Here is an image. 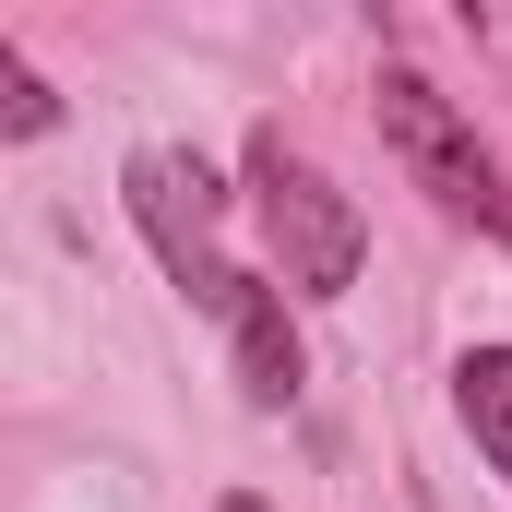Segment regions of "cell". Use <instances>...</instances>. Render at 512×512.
Instances as JSON below:
<instances>
[{
	"instance_id": "1",
	"label": "cell",
	"mask_w": 512,
	"mask_h": 512,
	"mask_svg": "<svg viewBox=\"0 0 512 512\" xmlns=\"http://www.w3.org/2000/svg\"><path fill=\"white\" fill-rule=\"evenodd\" d=\"M239 203H251L262 251H274V286L286 298H346L358 286V262H370V215L286 143V120H262L239 143Z\"/></svg>"
},
{
	"instance_id": "2",
	"label": "cell",
	"mask_w": 512,
	"mask_h": 512,
	"mask_svg": "<svg viewBox=\"0 0 512 512\" xmlns=\"http://www.w3.org/2000/svg\"><path fill=\"white\" fill-rule=\"evenodd\" d=\"M120 203H131V227H143V251L167 262V286H179L191 310L239 322V298L262 286L251 262H227V215H239V191H227L191 143H131V155H120Z\"/></svg>"
},
{
	"instance_id": "3",
	"label": "cell",
	"mask_w": 512,
	"mask_h": 512,
	"mask_svg": "<svg viewBox=\"0 0 512 512\" xmlns=\"http://www.w3.org/2000/svg\"><path fill=\"white\" fill-rule=\"evenodd\" d=\"M370 120H382L393 167H405L453 227H477L489 251H512V179H501V155L477 143V120H465L417 60H382V72H370Z\"/></svg>"
},
{
	"instance_id": "4",
	"label": "cell",
	"mask_w": 512,
	"mask_h": 512,
	"mask_svg": "<svg viewBox=\"0 0 512 512\" xmlns=\"http://www.w3.org/2000/svg\"><path fill=\"white\" fill-rule=\"evenodd\" d=\"M227 358H239V405H251V417H286V405L310 393V346H298V322H286V286H274V274L239 298Z\"/></svg>"
},
{
	"instance_id": "5",
	"label": "cell",
	"mask_w": 512,
	"mask_h": 512,
	"mask_svg": "<svg viewBox=\"0 0 512 512\" xmlns=\"http://www.w3.org/2000/svg\"><path fill=\"white\" fill-rule=\"evenodd\" d=\"M453 417L489 453V477H512V346H465L453 358Z\"/></svg>"
},
{
	"instance_id": "6",
	"label": "cell",
	"mask_w": 512,
	"mask_h": 512,
	"mask_svg": "<svg viewBox=\"0 0 512 512\" xmlns=\"http://www.w3.org/2000/svg\"><path fill=\"white\" fill-rule=\"evenodd\" d=\"M36 131H60V96L36 84V60L0 36V143H36Z\"/></svg>"
},
{
	"instance_id": "7",
	"label": "cell",
	"mask_w": 512,
	"mask_h": 512,
	"mask_svg": "<svg viewBox=\"0 0 512 512\" xmlns=\"http://www.w3.org/2000/svg\"><path fill=\"white\" fill-rule=\"evenodd\" d=\"M215 512H274V501H251V489H227V501H215Z\"/></svg>"
}]
</instances>
